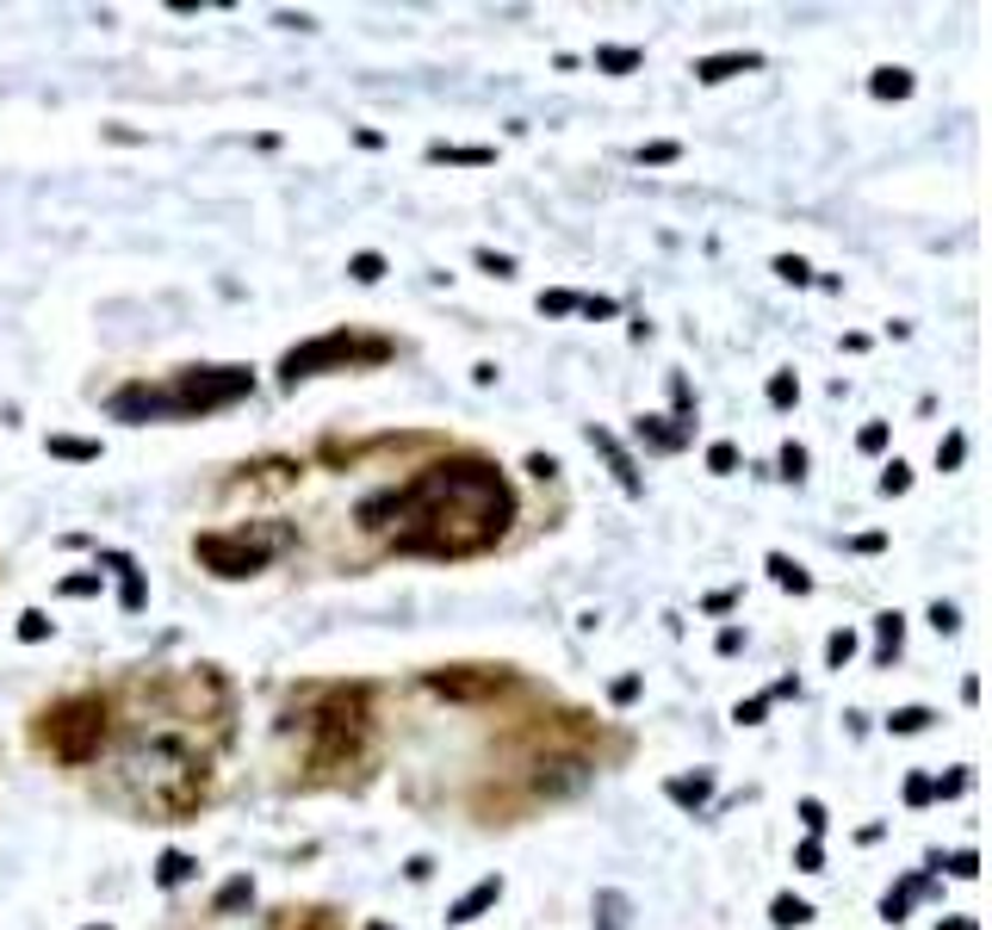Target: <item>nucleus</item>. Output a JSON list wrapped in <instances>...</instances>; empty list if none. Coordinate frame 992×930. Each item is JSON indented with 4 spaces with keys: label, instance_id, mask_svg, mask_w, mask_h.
<instances>
[{
    "label": "nucleus",
    "instance_id": "f257e3e1",
    "mask_svg": "<svg viewBox=\"0 0 992 930\" xmlns=\"http://www.w3.org/2000/svg\"><path fill=\"white\" fill-rule=\"evenodd\" d=\"M509 515L515 497L490 459H441L404 490L361 503V527H391V546L416 558H472L503 540Z\"/></svg>",
    "mask_w": 992,
    "mask_h": 930
},
{
    "label": "nucleus",
    "instance_id": "f03ea898",
    "mask_svg": "<svg viewBox=\"0 0 992 930\" xmlns=\"http://www.w3.org/2000/svg\"><path fill=\"white\" fill-rule=\"evenodd\" d=\"M254 391L249 366H187L174 385H125L112 397L118 422H161V416H211Z\"/></svg>",
    "mask_w": 992,
    "mask_h": 930
},
{
    "label": "nucleus",
    "instance_id": "7ed1b4c3",
    "mask_svg": "<svg viewBox=\"0 0 992 930\" xmlns=\"http://www.w3.org/2000/svg\"><path fill=\"white\" fill-rule=\"evenodd\" d=\"M125 775L143 788V801L161 806V813H192L199 806V794H206V775H199V763L180 751V744L156 739V744H137L125 757Z\"/></svg>",
    "mask_w": 992,
    "mask_h": 930
},
{
    "label": "nucleus",
    "instance_id": "20e7f679",
    "mask_svg": "<svg viewBox=\"0 0 992 930\" xmlns=\"http://www.w3.org/2000/svg\"><path fill=\"white\" fill-rule=\"evenodd\" d=\"M292 546V527H268V534H249V527H223V534H199L192 552L211 577H254L273 552Z\"/></svg>",
    "mask_w": 992,
    "mask_h": 930
},
{
    "label": "nucleus",
    "instance_id": "39448f33",
    "mask_svg": "<svg viewBox=\"0 0 992 930\" xmlns=\"http://www.w3.org/2000/svg\"><path fill=\"white\" fill-rule=\"evenodd\" d=\"M378 360H391V342H361V335L335 330V335H316V342L292 347L280 360V379L299 385V379H316L323 366H378Z\"/></svg>",
    "mask_w": 992,
    "mask_h": 930
},
{
    "label": "nucleus",
    "instance_id": "423d86ee",
    "mask_svg": "<svg viewBox=\"0 0 992 930\" xmlns=\"http://www.w3.org/2000/svg\"><path fill=\"white\" fill-rule=\"evenodd\" d=\"M100 739H106V708H100L94 694H69V701H56L44 713V744L56 757H69V763L94 757Z\"/></svg>",
    "mask_w": 992,
    "mask_h": 930
},
{
    "label": "nucleus",
    "instance_id": "0eeeda50",
    "mask_svg": "<svg viewBox=\"0 0 992 930\" xmlns=\"http://www.w3.org/2000/svg\"><path fill=\"white\" fill-rule=\"evenodd\" d=\"M633 435H639V447H651V453H682V447H689V422H682V416H639Z\"/></svg>",
    "mask_w": 992,
    "mask_h": 930
},
{
    "label": "nucleus",
    "instance_id": "6e6552de",
    "mask_svg": "<svg viewBox=\"0 0 992 930\" xmlns=\"http://www.w3.org/2000/svg\"><path fill=\"white\" fill-rule=\"evenodd\" d=\"M583 441L596 447V453H608V466H615V478H620V490H627V497H639V472H633V459H627V447L615 441V435H608V428H583Z\"/></svg>",
    "mask_w": 992,
    "mask_h": 930
},
{
    "label": "nucleus",
    "instance_id": "1a4fd4ad",
    "mask_svg": "<svg viewBox=\"0 0 992 930\" xmlns=\"http://www.w3.org/2000/svg\"><path fill=\"white\" fill-rule=\"evenodd\" d=\"M497 899H503V875H484V881H478L472 894H459V899H453L447 924H472V918H478V912H490Z\"/></svg>",
    "mask_w": 992,
    "mask_h": 930
},
{
    "label": "nucleus",
    "instance_id": "9d476101",
    "mask_svg": "<svg viewBox=\"0 0 992 930\" xmlns=\"http://www.w3.org/2000/svg\"><path fill=\"white\" fill-rule=\"evenodd\" d=\"M751 69H763V56L756 50H725V56H708V63H695V81H732V75H751Z\"/></svg>",
    "mask_w": 992,
    "mask_h": 930
},
{
    "label": "nucleus",
    "instance_id": "9b49d317",
    "mask_svg": "<svg viewBox=\"0 0 992 930\" xmlns=\"http://www.w3.org/2000/svg\"><path fill=\"white\" fill-rule=\"evenodd\" d=\"M925 894H937V881H930L925 868H918V875H906V881H899L894 894L881 899V918H887V924H899V918L912 912V899H925Z\"/></svg>",
    "mask_w": 992,
    "mask_h": 930
},
{
    "label": "nucleus",
    "instance_id": "f8f14e48",
    "mask_svg": "<svg viewBox=\"0 0 992 930\" xmlns=\"http://www.w3.org/2000/svg\"><path fill=\"white\" fill-rule=\"evenodd\" d=\"M633 924V899L620 887H602L596 894V930H627Z\"/></svg>",
    "mask_w": 992,
    "mask_h": 930
},
{
    "label": "nucleus",
    "instance_id": "ddd939ff",
    "mask_svg": "<svg viewBox=\"0 0 992 930\" xmlns=\"http://www.w3.org/2000/svg\"><path fill=\"white\" fill-rule=\"evenodd\" d=\"M192 875H199V863H192L187 850H161V863H156V887H187Z\"/></svg>",
    "mask_w": 992,
    "mask_h": 930
},
{
    "label": "nucleus",
    "instance_id": "4468645a",
    "mask_svg": "<svg viewBox=\"0 0 992 930\" xmlns=\"http://www.w3.org/2000/svg\"><path fill=\"white\" fill-rule=\"evenodd\" d=\"M708 794H713V775L701 770V775H677L670 782V801L677 806H708Z\"/></svg>",
    "mask_w": 992,
    "mask_h": 930
},
{
    "label": "nucleus",
    "instance_id": "2eb2a0df",
    "mask_svg": "<svg viewBox=\"0 0 992 930\" xmlns=\"http://www.w3.org/2000/svg\"><path fill=\"white\" fill-rule=\"evenodd\" d=\"M875 639H881V646H875V663H894L899 658V639H906V620L881 615V620H875Z\"/></svg>",
    "mask_w": 992,
    "mask_h": 930
},
{
    "label": "nucleus",
    "instance_id": "dca6fc26",
    "mask_svg": "<svg viewBox=\"0 0 992 930\" xmlns=\"http://www.w3.org/2000/svg\"><path fill=\"white\" fill-rule=\"evenodd\" d=\"M428 161H453V168H490V161H497V149H447V143H435V149H428Z\"/></svg>",
    "mask_w": 992,
    "mask_h": 930
},
{
    "label": "nucleus",
    "instance_id": "f3484780",
    "mask_svg": "<svg viewBox=\"0 0 992 930\" xmlns=\"http://www.w3.org/2000/svg\"><path fill=\"white\" fill-rule=\"evenodd\" d=\"M770 571H775V584L794 589V596H806V589H813V577H806V571L787 558V552H770Z\"/></svg>",
    "mask_w": 992,
    "mask_h": 930
},
{
    "label": "nucleus",
    "instance_id": "a211bd4d",
    "mask_svg": "<svg viewBox=\"0 0 992 930\" xmlns=\"http://www.w3.org/2000/svg\"><path fill=\"white\" fill-rule=\"evenodd\" d=\"M868 87H875V100H906L912 94V75H906V69H875Z\"/></svg>",
    "mask_w": 992,
    "mask_h": 930
},
{
    "label": "nucleus",
    "instance_id": "6ab92c4d",
    "mask_svg": "<svg viewBox=\"0 0 992 930\" xmlns=\"http://www.w3.org/2000/svg\"><path fill=\"white\" fill-rule=\"evenodd\" d=\"M770 918H775L782 930H801L806 918H813V906H806V899H794V894H782V899L770 906Z\"/></svg>",
    "mask_w": 992,
    "mask_h": 930
},
{
    "label": "nucleus",
    "instance_id": "aec40b11",
    "mask_svg": "<svg viewBox=\"0 0 992 930\" xmlns=\"http://www.w3.org/2000/svg\"><path fill=\"white\" fill-rule=\"evenodd\" d=\"M347 280L378 285V280H385V254H373V249H366V254H354V261H347Z\"/></svg>",
    "mask_w": 992,
    "mask_h": 930
},
{
    "label": "nucleus",
    "instance_id": "412c9836",
    "mask_svg": "<svg viewBox=\"0 0 992 930\" xmlns=\"http://www.w3.org/2000/svg\"><path fill=\"white\" fill-rule=\"evenodd\" d=\"M930 720H937L930 708H894V713H887V732H925Z\"/></svg>",
    "mask_w": 992,
    "mask_h": 930
},
{
    "label": "nucleus",
    "instance_id": "4be33fe9",
    "mask_svg": "<svg viewBox=\"0 0 992 930\" xmlns=\"http://www.w3.org/2000/svg\"><path fill=\"white\" fill-rule=\"evenodd\" d=\"M249 899H254V881H249V875H237V881H223L218 912H237V906H249Z\"/></svg>",
    "mask_w": 992,
    "mask_h": 930
},
{
    "label": "nucleus",
    "instance_id": "5701e85b",
    "mask_svg": "<svg viewBox=\"0 0 992 930\" xmlns=\"http://www.w3.org/2000/svg\"><path fill=\"white\" fill-rule=\"evenodd\" d=\"M646 56L639 50H596V69H608V75H627V69H639Z\"/></svg>",
    "mask_w": 992,
    "mask_h": 930
},
{
    "label": "nucleus",
    "instance_id": "b1692460",
    "mask_svg": "<svg viewBox=\"0 0 992 930\" xmlns=\"http://www.w3.org/2000/svg\"><path fill=\"white\" fill-rule=\"evenodd\" d=\"M825 658H832L837 670H844V663L856 658V633H850V627H844V633H832V639H825Z\"/></svg>",
    "mask_w": 992,
    "mask_h": 930
},
{
    "label": "nucleus",
    "instance_id": "393cba45",
    "mask_svg": "<svg viewBox=\"0 0 992 930\" xmlns=\"http://www.w3.org/2000/svg\"><path fill=\"white\" fill-rule=\"evenodd\" d=\"M577 311V292H540V316H571Z\"/></svg>",
    "mask_w": 992,
    "mask_h": 930
},
{
    "label": "nucleus",
    "instance_id": "a878e982",
    "mask_svg": "<svg viewBox=\"0 0 992 930\" xmlns=\"http://www.w3.org/2000/svg\"><path fill=\"white\" fill-rule=\"evenodd\" d=\"M775 273H782V280H794V285H806V280H813V268H806L801 254H775Z\"/></svg>",
    "mask_w": 992,
    "mask_h": 930
},
{
    "label": "nucleus",
    "instance_id": "bb28decb",
    "mask_svg": "<svg viewBox=\"0 0 992 930\" xmlns=\"http://www.w3.org/2000/svg\"><path fill=\"white\" fill-rule=\"evenodd\" d=\"M794 868H806V875H819V868H825V850H819V837H806L801 850H794Z\"/></svg>",
    "mask_w": 992,
    "mask_h": 930
},
{
    "label": "nucleus",
    "instance_id": "cd10ccee",
    "mask_svg": "<svg viewBox=\"0 0 992 930\" xmlns=\"http://www.w3.org/2000/svg\"><path fill=\"white\" fill-rule=\"evenodd\" d=\"M472 261H478L484 273H497V280H509V273H515V261H509V254H497V249H478Z\"/></svg>",
    "mask_w": 992,
    "mask_h": 930
},
{
    "label": "nucleus",
    "instance_id": "c85d7f7f",
    "mask_svg": "<svg viewBox=\"0 0 992 930\" xmlns=\"http://www.w3.org/2000/svg\"><path fill=\"white\" fill-rule=\"evenodd\" d=\"M961 453H968V435H949V441L937 447V466H943V472H956V466H961Z\"/></svg>",
    "mask_w": 992,
    "mask_h": 930
},
{
    "label": "nucleus",
    "instance_id": "c756f323",
    "mask_svg": "<svg viewBox=\"0 0 992 930\" xmlns=\"http://www.w3.org/2000/svg\"><path fill=\"white\" fill-rule=\"evenodd\" d=\"M50 453H63V459H100V447H94V441H63V435H56V441H50Z\"/></svg>",
    "mask_w": 992,
    "mask_h": 930
},
{
    "label": "nucleus",
    "instance_id": "7c9ffc66",
    "mask_svg": "<svg viewBox=\"0 0 992 930\" xmlns=\"http://www.w3.org/2000/svg\"><path fill=\"white\" fill-rule=\"evenodd\" d=\"M708 466H713V472H732V466H739V447H732V441H713V447H708Z\"/></svg>",
    "mask_w": 992,
    "mask_h": 930
},
{
    "label": "nucleus",
    "instance_id": "2f4dec72",
    "mask_svg": "<svg viewBox=\"0 0 992 930\" xmlns=\"http://www.w3.org/2000/svg\"><path fill=\"white\" fill-rule=\"evenodd\" d=\"M763 713H770V694H756V701H739V708H732V720H739V725H756Z\"/></svg>",
    "mask_w": 992,
    "mask_h": 930
},
{
    "label": "nucleus",
    "instance_id": "473e14b6",
    "mask_svg": "<svg viewBox=\"0 0 992 930\" xmlns=\"http://www.w3.org/2000/svg\"><path fill=\"white\" fill-rule=\"evenodd\" d=\"M949 875H961V881H974V875H980V856H974V850H956V856H949Z\"/></svg>",
    "mask_w": 992,
    "mask_h": 930
},
{
    "label": "nucleus",
    "instance_id": "72a5a7b5",
    "mask_svg": "<svg viewBox=\"0 0 992 930\" xmlns=\"http://www.w3.org/2000/svg\"><path fill=\"white\" fill-rule=\"evenodd\" d=\"M794 391H801L794 373H775V379H770V404H794Z\"/></svg>",
    "mask_w": 992,
    "mask_h": 930
},
{
    "label": "nucleus",
    "instance_id": "f704fd0d",
    "mask_svg": "<svg viewBox=\"0 0 992 930\" xmlns=\"http://www.w3.org/2000/svg\"><path fill=\"white\" fill-rule=\"evenodd\" d=\"M56 589H63V596H100V571L94 577H63Z\"/></svg>",
    "mask_w": 992,
    "mask_h": 930
},
{
    "label": "nucleus",
    "instance_id": "c9c22d12",
    "mask_svg": "<svg viewBox=\"0 0 992 930\" xmlns=\"http://www.w3.org/2000/svg\"><path fill=\"white\" fill-rule=\"evenodd\" d=\"M44 633H50V620L38 615V608H32V615H19V639H32V646H38V639H44Z\"/></svg>",
    "mask_w": 992,
    "mask_h": 930
},
{
    "label": "nucleus",
    "instance_id": "e433bc0d",
    "mask_svg": "<svg viewBox=\"0 0 992 930\" xmlns=\"http://www.w3.org/2000/svg\"><path fill=\"white\" fill-rule=\"evenodd\" d=\"M906 484H912V472H906V466H899V459H894V466H887V472H881V490H887V497H899V490H906Z\"/></svg>",
    "mask_w": 992,
    "mask_h": 930
},
{
    "label": "nucleus",
    "instance_id": "4c0bfd02",
    "mask_svg": "<svg viewBox=\"0 0 992 930\" xmlns=\"http://www.w3.org/2000/svg\"><path fill=\"white\" fill-rule=\"evenodd\" d=\"M682 149L677 143H651V149H639V161H651V168H664V161H677Z\"/></svg>",
    "mask_w": 992,
    "mask_h": 930
},
{
    "label": "nucleus",
    "instance_id": "58836bf2",
    "mask_svg": "<svg viewBox=\"0 0 992 930\" xmlns=\"http://www.w3.org/2000/svg\"><path fill=\"white\" fill-rule=\"evenodd\" d=\"M930 627H937V633H956V627H961V615L949 608V602H937V608H930Z\"/></svg>",
    "mask_w": 992,
    "mask_h": 930
},
{
    "label": "nucleus",
    "instance_id": "ea45409f",
    "mask_svg": "<svg viewBox=\"0 0 992 930\" xmlns=\"http://www.w3.org/2000/svg\"><path fill=\"white\" fill-rule=\"evenodd\" d=\"M801 819H806V832H813V837H819L825 825H832V819H825V806H819V801H801Z\"/></svg>",
    "mask_w": 992,
    "mask_h": 930
},
{
    "label": "nucleus",
    "instance_id": "a19ab883",
    "mask_svg": "<svg viewBox=\"0 0 992 930\" xmlns=\"http://www.w3.org/2000/svg\"><path fill=\"white\" fill-rule=\"evenodd\" d=\"M806 472V453L801 447H782V478H801Z\"/></svg>",
    "mask_w": 992,
    "mask_h": 930
},
{
    "label": "nucleus",
    "instance_id": "79ce46f5",
    "mask_svg": "<svg viewBox=\"0 0 992 930\" xmlns=\"http://www.w3.org/2000/svg\"><path fill=\"white\" fill-rule=\"evenodd\" d=\"M906 801H912V806L937 801V794H930V775H912V782H906Z\"/></svg>",
    "mask_w": 992,
    "mask_h": 930
},
{
    "label": "nucleus",
    "instance_id": "37998d69",
    "mask_svg": "<svg viewBox=\"0 0 992 930\" xmlns=\"http://www.w3.org/2000/svg\"><path fill=\"white\" fill-rule=\"evenodd\" d=\"M577 311H583V316H615L620 304H615V299H577Z\"/></svg>",
    "mask_w": 992,
    "mask_h": 930
},
{
    "label": "nucleus",
    "instance_id": "c03bdc74",
    "mask_svg": "<svg viewBox=\"0 0 992 930\" xmlns=\"http://www.w3.org/2000/svg\"><path fill=\"white\" fill-rule=\"evenodd\" d=\"M881 447H887V428L868 422V428H863V453H881Z\"/></svg>",
    "mask_w": 992,
    "mask_h": 930
},
{
    "label": "nucleus",
    "instance_id": "a18cd8bd",
    "mask_svg": "<svg viewBox=\"0 0 992 930\" xmlns=\"http://www.w3.org/2000/svg\"><path fill=\"white\" fill-rule=\"evenodd\" d=\"M943 930H974V918H949V924H943Z\"/></svg>",
    "mask_w": 992,
    "mask_h": 930
},
{
    "label": "nucleus",
    "instance_id": "49530a36",
    "mask_svg": "<svg viewBox=\"0 0 992 930\" xmlns=\"http://www.w3.org/2000/svg\"><path fill=\"white\" fill-rule=\"evenodd\" d=\"M373 930H391V924H373Z\"/></svg>",
    "mask_w": 992,
    "mask_h": 930
},
{
    "label": "nucleus",
    "instance_id": "de8ad7c7",
    "mask_svg": "<svg viewBox=\"0 0 992 930\" xmlns=\"http://www.w3.org/2000/svg\"><path fill=\"white\" fill-rule=\"evenodd\" d=\"M87 930H106V924H87Z\"/></svg>",
    "mask_w": 992,
    "mask_h": 930
}]
</instances>
